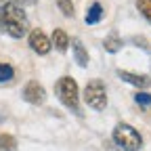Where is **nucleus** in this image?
I'll return each mask as SVG.
<instances>
[{"label":"nucleus","mask_w":151,"mask_h":151,"mask_svg":"<svg viewBox=\"0 0 151 151\" xmlns=\"http://www.w3.org/2000/svg\"><path fill=\"white\" fill-rule=\"evenodd\" d=\"M27 15L17 2H2L0 6V32L9 34L11 38H23L27 32Z\"/></svg>","instance_id":"obj_1"},{"label":"nucleus","mask_w":151,"mask_h":151,"mask_svg":"<svg viewBox=\"0 0 151 151\" xmlns=\"http://www.w3.org/2000/svg\"><path fill=\"white\" fill-rule=\"evenodd\" d=\"M113 143L118 147H122L124 151H139L141 145H143V139L130 124L122 122V124H118L113 128Z\"/></svg>","instance_id":"obj_2"},{"label":"nucleus","mask_w":151,"mask_h":151,"mask_svg":"<svg viewBox=\"0 0 151 151\" xmlns=\"http://www.w3.org/2000/svg\"><path fill=\"white\" fill-rule=\"evenodd\" d=\"M57 97L61 99V103L73 111L80 109V92H78V84H76L73 78H69V76H63V78L57 82Z\"/></svg>","instance_id":"obj_3"},{"label":"nucleus","mask_w":151,"mask_h":151,"mask_svg":"<svg viewBox=\"0 0 151 151\" xmlns=\"http://www.w3.org/2000/svg\"><path fill=\"white\" fill-rule=\"evenodd\" d=\"M84 101L90 109L103 111L107 107V88L101 80H90L84 88Z\"/></svg>","instance_id":"obj_4"},{"label":"nucleus","mask_w":151,"mask_h":151,"mask_svg":"<svg viewBox=\"0 0 151 151\" xmlns=\"http://www.w3.org/2000/svg\"><path fill=\"white\" fill-rule=\"evenodd\" d=\"M29 48L34 52H38V55H48L52 44H50V40L46 38V34L42 29H34L29 34Z\"/></svg>","instance_id":"obj_5"},{"label":"nucleus","mask_w":151,"mask_h":151,"mask_svg":"<svg viewBox=\"0 0 151 151\" xmlns=\"http://www.w3.org/2000/svg\"><path fill=\"white\" fill-rule=\"evenodd\" d=\"M23 99L32 105H42L46 101V92L44 88L38 84V82H29L25 88H23Z\"/></svg>","instance_id":"obj_6"},{"label":"nucleus","mask_w":151,"mask_h":151,"mask_svg":"<svg viewBox=\"0 0 151 151\" xmlns=\"http://www.w3.org/2000/svg\"><path fill=\"white\" fill-rule=\"evenodd\" d=\"M118 76H120L124 82L137 86V88H149V86H151V78H149V76H143V73H132V71L118 69Z\"/></svg>","instance_id":"obj_7"},{"label":"nucleus","mask_w":151,"mask_h":151,"mask_svg":"<svg viewBox=\"0 0 151 151\" xmlns=\"http://www.w3.org/2000/svg\"><path fill=\"white\" fill-rule=\"evenodd\" d=\"M50 44L59 50V52H65L67 46H69V38H67V34L63 29H55L52 32V38H50Z\"/></svg>","instance_id":"obj_8"},{"label":"nucleus","mask_w":151,"mask_h":151,"mask_svg":"<svg viewBox=\"0 0 151 151\" xmlns=\"http://www.w3.org/2000/svg\"><path fill=\"white\" fill-rule=\"evenodd\" d=\"M71 46H73V59H76V63H78L80 67H86L88 65V52H86L84 44L80 40H73Z\"/></svg>","instance_id":"obj_9"},{"label":"nucleus","mask_w":151,"mask_h":151,"mask_svg":"<svg viewBox=\"0 0 151 151\" xmlns=\"http://www.w3.org/2000/svg\"><path fill=\"white\" fill-rule=\"evenodd\" d=\"M101 19H103V6H101V2H92L90 9H88V13H86V23L94 25V23H99Z\"/></svg>","instance_id":"obj_10"},{"label":"nucleus","mask_w":151,"mask_h":151,"mask_svg":"<svg viewBox=\"0 0 151 151\" xmlns=\"http://www.w3.org/2000/svg\"><path fill=\"white\" fill-rule=\"evenodd\" d=\"M103 46H105V50H107V52H118V50H120V48L124 46V42L120 40V36L111 34V36H107V38H105Z\"/></svg>","instance_id":"obj_11"},{"label":"nucleus","mask_w":151,"mask_h":151,"mask_svg":"<svg viewBox=\"0 0 151 151\" xmlns=\"http://www.w3.org/2000/svg\"><path fill=\"white\" fill-rule=\"evenodd\" d=\"M0 151H17V141L11 134H0Z\"/></svg>","instance_id":"obj_12"},{"label":"nucleus","mask_w":151,"mask_h":151,"mask_svg":"<svg viewBox=\"0 0 151 151\" xmlns=\"http://www.w3.org/2000/svg\"><path fill=\"white\" fill-rule=\"evenodd\" d=\"M15 78V69L6 63H0V82H11Z\"/></svg>","instance_id":"obj_13"},{"label":"nucleus","mask_w":151,"mask_h":151,"mask_svg":"<svg viewBox=\"0 0 151 151\" xmlns=\"http://www.w3.org/2000/svg\"><path fill=\"white\" fill-rule=\"evenodd\" d=\"M137 9L141 11V15L151 23V0H137Z\"/></svg>","instance_id":"obj_14"},{"label":"nucleus","mask_w":151,"mask_h":151,"mask_svg":"<svg viewBox=\"0 0 151 151\" xmlns=\"http://www.w3.org/2000/svg\"><path fill=\"white\" fill-rule=\"evenodd\" d=\"M57 6L61 9V13L65 15V17H73V2L71 0H57Z\"/></svg>","instance_id":"obj_15"},{"label":"nucleus","mask_w":151,"mask_h":151,"mask_svg":"<svg viewBox=\"0 0 151 151\" xmlns=\"http://www.w3.org/2000/svg\"><path fill=\"white\" fill-rule=\"evenodd\" d=\"M134 101H137L139 105H151V94H147V92H137Z\"/></svg>","instance_id":"obj_16"},{"label":"nucleus","mask_w":151,"mask_h":151,"mask_svg":"<svg viewBox=\"0 0 151 151\" xmlns=\"http://www.w3.org/2000/svg\"><path fill=\"white\" fill-rule=\"evenodd\" d=\"M132 42H134L137 46H143L145 50H149V44H147V40H145V38H139V36H134V38H132Z\"/></svg>","instance_id":"obj_17"},{"label":"nucleus","mask_w":151,"mask_h":151,"mask_svg":"<svg viewBox=\"0 0 151 151\" xmlns=\"http://www.w3.org/2000/svg\"><path fill=\"white\" fill-rule=\"evenodd\" d=\"M17 4H23V6H32V4H36V0H17Z\"/></svg>","instance_id":"obj_18"},{"label":"nucleus","mask_w":151,"mask_h":151,"mask_svg":"<svg viewBox=\"0 0 151 151\" xmlns=\"http://www.w3.org/2000/svg\"><path fill=\"white\" fill-rule=\"evenodd\" d=\"M0 2H9V0H0Z\"/></svg>","instance_id":"obj_19"}]
</instances>
